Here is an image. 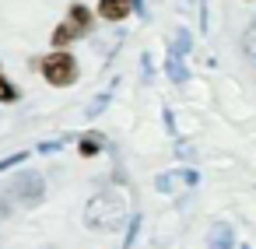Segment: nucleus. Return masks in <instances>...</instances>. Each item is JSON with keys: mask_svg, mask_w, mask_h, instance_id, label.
I'll return each mask as SVG.
<instances>
[{"mask_svg": "<svg viewBox=\"0 0 256 249\" xmlns=\"http://www.w3.org/2000/svg\"><path fill=\"white\" fill-rule=\"evenodd\" d=\"M60 144H64V137H56V140H42L39 151H42V154H53V151H60Z\"/></svg>", "mask_w": 256, "mask_h": 249, "instance_id": "nucleus-16", "label": "nucleus"}, {"mask_svg": "<svg viewBox=\"0 0 256 249\" xmlns=\"http://www.w3.org/2000/svg\"><path fill=\"white\" fill-rule=\"evenodd\" d=\"M242 249H252V246H242Z\"/></svg>", "mask_w": 256, "mask_h": 249, "instance_id": "nucleus-19", "label": "nucleus"}, {"mask_svg": "<svg viewBox=\"0 0 256 249\" xmlns=\"http://www.w3.org/2000/svg\"><path fill=\"white\" fill-rule=\"evenodd\" d=\"M22 98V92L8 81V78H0V102H18Z\"/></svg>", "mask_w": 256, "mask_h": 249, "instance_id": "nucleus-12", "label": "nucleus"}, {"mask_svg": "<svg viewBox=\"0 0 256 249\" xmlns=\"http://www.w3.org/2000/svg\"><path fill=\"white\" fill-rule=\"evenodd\" d=\"M176 154H179V158H186V162H190V158H193V154H196V151H193V144H179V148H176Z\"/></svg>", "mask_w": 256, "mask_h": 249, "instance_id": "nucleus-17", "label": "nucleus"}, {"mask_svg": "<svg viewBox=\"0 0 256 249\" xmlns=\"http://www.w3.org/2000/svg\"><path fill=\"white\" fill-rule=\"evenodd\" d=\"M246 50L252 53V60H256V18L249 22V28H246Z\"/></svg>", "mask_w": 256, "mask_h": 249, "instance_id": "nucleus-14", "label": "nucleus"}, {"mask_svg": "<svg viewBox=\"0 0 256 249\" xmlns=\"http://www.w3.org/2000/svg\"><path fill=\"white\" fill-rule=\"evenodd\" d=\"M126 218V200L120 190H102L84 204V224L92 232H116Z\"/></svg>", "mask_w": 256, "mask_h": 249, "instance_id": "nucleus-1", "label": "nucleus"}, {"mask_svg": "<svg viewBox=\"0 0 256 249\" xmlns=\"http://www.w3.org/2000/svg\"><path fill=\"white\" fill-rule=\"evenodd\" d=\"M162 120H165V130H168V134H176V116H172V112H168V109H165V112H162Z\"/></svg>", "mask_w": 256, "mask_h": 249, "instance_id": "nucleus-18", "label": "nucleus"}, {"mask_svg": "<svg viewBox=\"0 0 256 249\" xmlns=\"http://www.w3.org/2000/svg\"><path fill=\"white\" fill-rule=\"evenodd\" d=\"M165 74H168V81H172V84H186V81H190V70H186V64H182V53H172V50H168Z\"/></svg>", "mask_w": 256, "mask_h": 249, "instance_id": "nucleus-6", "label": "nucleus"}, {"mask_svg": "<svg viewBox=\"0 0 256 249\" xmlns=\"http://www.w3.org/2000/svg\"><path fill=\"white\" fill-rule=\"evenodd\" d=\"M109 102H112V92H102L98 98H92V106L84 109V116H88V120H95V116H102V109H106Z\"/></svg>", "mask_w": 256, "mask_h": 249, "instance_id": "nucleus-10", "label": "nucleus"}, {"mask_svg": "<svg viewBox=\"0 0 256 249\" xmlns=\"http://www.w3.org/2000/svg\"><path fill=\"white\" fill-rule=\"evenodd\" d=\"M102 148H106V137H102V134H84V137L78 140V151H81L84 158H92V154H98Z\"/></svg>", "mask_w": 256, "mask_h": 249, "instance_id": "nucleus-9", "label": "nucleus"}, {"mask_svg": "<svg viewBox=\"0 0 256 249\" xmlns=\"http://www.w3.org/2000/svg\"><path fill=\"white\" fill-rule=\"evenodd\" d=\"M130 11H134L130 0H98V14H102L106 22H123Z\"/></svg>", "mask_w": 256, "mask_h": 249, "instance_id": "nucleus-5", "label": "nucleus"}, {"mask_svg": "<svg viewBox=\"0 0 256 249\" xmlns=\"http://www.w3.org/2000/svg\"><path fill=\"white\" fill-rule=\"evenodd\" d=\"M11 196H18L22 204H28V207H39L42 204V196H46V179L39 176V172H18L14 179H11Z\"/></svg>", "mask_w": 256, "mask_h": 249, "instance_id": "nucleus-3", "label": "nucleus"}, {"mask_svg": "<svg viewBox=\"0 0 256 249\" xmlns=\"http://www.w3.org/2000/svg\"><path fill=\"white\" fill-rule=\"evenodd\" d=\"M207 249H235V232L224 221H214L207 232Z\"/></svg>", "mask_w": 256, "mask_h": 249, "instance_id": "nucleus-4", "label": "nucleus"}, {"mask_svg": "<svg viewBox=\"0 0 256 249\" xmlns=\"http://www.w3.org/2000/svg\"><path fill=\"white\" fill-rule=\"evenodd\" d=\"M28 154L25 151H18V154H11V158H0V172H8V168H14V165H22Z\"/></svg>", "mask_w": 256, "mask_h": 249, "instance_id": "nucleus-15", "label": "nucleus"}, {"mask_svg": "<svg viewBox=\"0 0 256 249\" xmlns=\"http://www.w3.org/2000/svg\"><path fill=\"white\" fill-rule=\"evenodd\" d=\"M39 70H42V78L53 88H67V84L78 81V60L70 53H64V50H53L50 56H42L39 60Z\"/></svg>", "mask_w": 256, "mask_h": 249, "instance_id": "nucleus-2", "label": "nucleus"}, {"mask_svg": "<svg viewBox=\"0 0 256 249\" xmlns=\"http://www.w3.org/2000/svg\"><path fill=\"white\" fill-rule=\"evenodd\" d=\"M190 46H193L190 32H186V28H179V32H176V42H172L168 50H172V53H182V56H186V53H190Z\"/></svg>", "mask_w": 256, "mask_h": 249, "instance_id": "nucleus-11", "label": "nucleus"}, {"mask_svg": "<svg viewBox=\"0 0 256 249\" xmlns=\"http://www.w3.org/2000/svg\"><path fill=\"white\" fill-rule=\"evenodd\" d=\"M137 232H140V214H134V218H130V232H126V242H123V249H130V246H134Z\"/></svg>", "mask_w": 256, "mask_h": 249, "instance_id": "nucleus-13", "label": "nucleus"}, {"mask_svg": "<svg viewBox=\"0 0 256 249\" xmlns=\"http://www.w3.org/2000/svg\"><path fill=\"white\" fill-rule=\"evenodd\" d=\"M67 22L78 28V36H84V32L92 28V14H88L84 4H70V18H67Z\"/></svg>", "mask_w": 256, "mask_h": 249, "instance_id": "nucleus-7", "label": "nucleus"}, {"mask_svg": "<svg viewBox=\"0 0 256 249\" xmlns=\"http://www.w3.org/2000/svg\"><path fill=\"white\" fill-rule=\"evenodd\" d=\"M50 39H53V50H64V46H70V42L78 39V28H74L70 22H64V25H56V28H53V36H50Z\"/></svg>", "mask_w": 256, "mask_h": 249, "instance_id": "nucleus-8", "label": "nucleus"}]
</instances>
